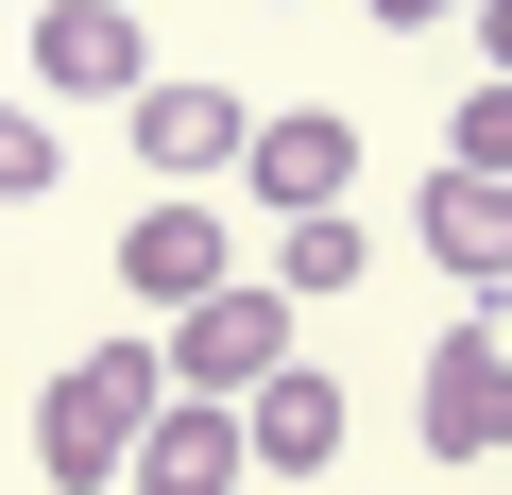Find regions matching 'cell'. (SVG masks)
I'll use <instances>...</instances> for the list:
<instances>
[{
  "label": "cell",
  "instance_id": "cell-1",
  "mask_svg": "<svg viewBox=\"0 0 512 495\" xmlns=\"http://www.w3.org/2000/svg\"><path fill=\"white\" fill-rule=\"evenodd\" d=\"M171 410V376H154V342L120 325V342H86L52 393H35V461H52V495H103L120 461H137V427Z\"/></svg>",
  "mask_w": 512,
  "mask_h": 495
},
{
  "label": "cell",
  "instance_id": "cell-2",
  "mask_svg": "<svg viewBox=\"0 0 512 495\" xmlns=\"http://www.w3.org/2000/svg\"><path fill=\"white\" fill-rule=\"evenodd\" d=\"M274 359H291V308H274V291H239V274H222L205 308H171V325H154V376H171L188 410H239Z\"/></svg>",
  "mask_w": 512,
  "mask_h": 495
},
{
  "label": "cell",
  "instance_id": "cell-3",
  "mask_svg": "<svg viewBox=\"0 0 512 495\" xmlns=\"http://www.w3.org/2000/svg\"><path fill=\"white\" fill-rule=\"evenodd\" d=\"M120 120H137V171H154V188H188V205H205V188L239 171V137H256V103H239V86H171V69H154Z\"/></svg>",
  "mask_w": 512,
  "mask_h": 495
},
{
  "label": "cell",
  "instance_id": "cell-4",
  "mask_svg": "<svg viewBox=\"0 0 512 495\" xmlns=\"http://www.w3.org/2000/svg\"><path fill=\"white\" fill-rule=\"evenodd\" d=\"M222 274H239V257H222V188H205V205H188V188H154V205L120 222V291H137L154 325H171V308H205Z\"/></svg>",
  "mask_w": 512,
  "mask_h": 495
},
{
  "label": "cell",
  "instance_id": "cell-5",
  "mask_svg": "<svg viewBox=\"0 0 512 495\" xmlns=\"http://www.w3.org/2000/svg\"><path fill=\"white\" fill-rule=\"evenodd\" d=\"M35 86H52V103H137V86H154L137 0H52V18H35Z\"/></svg>",
  "mask_w": 512,
  "mask_h": 495
},
{
  "label": "cell",
  "instance_id": "cell-6",
  "mask_svg": "<svg viewBox=\"0 0 512 495\" xmlns=\"http://www.w3.org/2000/svg\"><path fill=\"white\" fill-rule=\"evenodd\" d=\"M495 444H512V342L444 325L427 342V461H495Z\"/></svg>",
  "mask_w": 512,
  "mask_h": 495
},
{
  "label": "cell",
  "instance_id": "cell-7",
  "mask_svg": "<svg viewBox=\"0 0 512 495\" xmlns=\"http://www.w3.org/2000/svg\"><path fill=\"white\" fill-rule=\"evenodd\" d=\"M239 171H256V205H274V222H308V205H342L359 120H342V103H291V120H256V137H239Z\"/></svg>",
  "mask_w": 512,
  "mask_h": 495
},
{
  "label": "cell",
  "instance_id": "cell-8",
  "mask_svg": "<svg viewBox=\"0 0 512 495\" xmlns=\"http://www.w3.org/2000/svg\"><path fill=\"white\" fill-rule=\"evenodd\" d=\"M239 461H274V478H325V461H342V376H325V359H274V376L239 393Z\"/></svg>",
  "mask_w": 512,
  "mask_h": 495
},
{
  "label": "cell",
  "instance_id": "cell-9",
  "mask_svg": "<svg viewBox=\"0 0 512 495\" xmlns=\"http://www.w3.org/2000/svg\"><path fill=\"white\" fill-rule=\"evenodd\" d=\"M239 478H256V461H239V410H188V393H171V410L137 427V461H120V495H239Z\"/></svg>",
  "mask_w": 512,
  "mask_h": 495
},
{
  "label": "cell",
  "instance_id": "cell-10",
  "mask_svg": "<svg viewBox=\"0 0 512 495\" xmlns=\"http://www.w3.org/2000/svg\"><path fill=\"white\" fill-rule=\"evenodd\" d=\"M410 222H427V257H444L461 291H512V188H495V171H427Z\"/></svg>",
  "mask_w": 512,
  "mask_h": 495
},
{
  "label": "cell",
  "instance_id": "cell-11",
  "mask_svg": "<svg viewBox=\"0 0 512 495\" xmlns=\"http://www.w3.org/2000/svg\"><path fill=\"white\" fill-rule=\"evenodd\" d=\"M376 274V239H359V205H308L291 239H274V308H325V291H359Z\"/></svg>",
  "mask_w": 512,
  "mask_h": 495
},
{
  "label": "cell",
  "instance_id": "cell-12",
  "mask_svg": "<svg viewBox=\"0 0 512 495\" xmlns=\"http://www.w3.org/2000/svg\"><path fill=\"white\" fill-rule=\"evenodd\" d=\"M444 171H495V188H512V86H495V69L461 86V120H444Z\"/></svg>",
  "mask_w": 512,
  "mask_h": 495
},
{
  "label": "cell",
  "instance_id": "cell-13",
  "mask_svg": "<svg viewBox=\"0 0 512 495\" xmlns=\"http://www.w3.org/2000/svg\"><path fill=\"white\" fill-rule=\"evenodd\" d=\"M35 188H52V120H35V103H0V205H35Z\"/></svg>",
  "mask_w": 512,
  "mask_h": 495
},
{
  "label": "cell",
  "instance_id": "cell-14",
  "mask_svg": "<svg viewBox=\"0 0 512 495\" xmlns=\"http://www.w3.org/2000/svg\"><path fill=\"white\" fill-rule=\"evenodd\" d=\"M427 18H478V0H376V35H427Z\"/></svg>",
  "mask_w": 512,
  "mask_h": 495
},
{
  "label": "cell",
  "instance_id": "cell-15",
  "mask_svg": "<svg viewBox=\"0 0 512 495\" xmlns=\"http://www.w3.org/2000/svg\"><path fill=\"white\" fill-rule=\"evenodd\" d=\"M478 52H495V86H512V0H478Z\"/></svg>",
  "mask_w": 512,
  "mask_h": 495
},
{
  "label": "cell",
  "instance_id": "cell-16",
  "mask_svg": "<svg viewBox=\"0 0 512 495\" xmlns=\"http://www.w3.org/2000/svg\"><path fill=\"white\" fill-rule=\"evenodd\" d=\"M495 342H512V325H495Z\"/></svg>",
  "mask_w": 512,
  "mask_h": 495
}]
</instances>
